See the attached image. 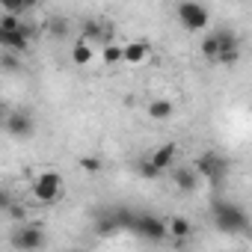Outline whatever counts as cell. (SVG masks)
<instances>
[{
    "instance_id": "603a6c76",
    "label": "cell",
    "mask_w": 252,
    "mask_h": 252,
    "mask_svg": "<svg viewBox=\"0 0 252 252\" xmlns=\"http://www.w3.org/2000/svg\"><path fill=\"white\" fill-rule=\"evenodd\" d=\"M140 175H146V178H158L160 172H158V169H155L149 160H143V163H140Z\"/></svg>"
},
{
    "instance_id": "9c48e42d",
    "label": "cell",
    "mask_w": 252,
    "mask_h": 252,
    "mask_svg": "<svg viewBox=\"0 0 252 252\" xmlns=\"http://www.w3.org/2000/svg\"><path fill=\"white\" fill-rule=\"evenodd\" d=\"M152 60V45L149 42H125L122 45V63L125 65H146Z\"/></svg>"
},
{
    "instance_id": "5bb4252c",
    "label": "cell",
    "mask_w": 252,
    "mask_h": 252,
    "mask_svg": "<svg viewBox=\"0 0 252 252\" xmlns=\"http://www.w3.org/2000/svg\"><path fill=\"white\" fill-rule=\"evenodd\" d=\"M92 57H95V48H92V45H86L83 39L74 42V48H71V63H74L77 68H86V65L92 63Z\"/></svg>"
},
{
    "instance_id": "e0dca14e",
    "label": "cell",
    "mask_w": 252,
    "mask_h": 252,
    "mask_svg": "<svg viewBox=\"0 0 252 252\" xmlns=\"http://www.w3.org/2000/svg\"><path fill=\"white\" fill-rule=\"evenodd\" d=\"M101 60H104L107 65H119V63H122V45H116V42H104V48H101Z\"/></svg>"
},
{
    "instance_id": "30bf717a",
    "label": "cell",
    "mask_w": 252,
    "mask_h": 252,
    "mask_svg": "<svg viewBox=\"0 0 252 252\" xmlns=\"http://www.w3.org/2000/svg\"><path fill=\"white\" fill-rule=\"evenodd\" d=\"M175 158H178V146H175V143H163V146L149 158V163H152L158 172H166V169L175 166Z\"/></svg>"
},
{
    "instance_id": "d6986e66",
    "label": "cell",
    "mask_w": 252,
    "mask_h": 252,
    "mask_svg": "<svg viewBox=\"0 0 252 252\" xmlns=\"http://www.w3.org/2000/svg\"><path fill=\"white\" fill-rule=\"evenodd\" d=\"M0 68H6V71H18V68H21L18 54H3V51H0Z\"/></svg>"
},
{
    "instance_id": "4fadbf2b",
    "label": "cell",
    "mask_w": 252,
    "mask_h": 252,
    "mask_svg": "<svg viewBox=\"0 0 252 252\" xmlns=\"http://www.w3.org/2000/svg\"><path fill=\"white\" fill-rule=\"evenodd\" d=\"M172 113H175V104L166 101V98H155L149 104V119H155V122H169Z\"/></svg>"
},
{
    "instance_id": "cb8c5ba5",
    "label": "cell",
    "mask_w": 252,
    "mask_h": 252,
    "mask_svg": "<svg viewBox=\"0 0 252 252\" xmlns=\"http://www.w3.org/2000/svg\"><path fill=\"white\" fill-rule=\"evenodd\" d=\"M3 122H6V110H3V104H0V128H3Z\"/></svg>"
},
{
    "instance_id": "9a60e30c",
    "label": "cell",
    "mask_w": 252,
    "mask_h": 252,
    "mask_svg": "<svg viewBox=\"0 0 252 252\" xmlns=\"http://www.w3.org/2000/svg\"><path fill=\"white\" fill-rule=\"evenodd\" d=\"M199 51H202L205 60H214V63H217V57H220V39H217V33H208V36L202 39Z\"/></svg>"
},
{
    "instance_id": "ac0fdd59",
    "label": "cell",
    "mask_w": 252,
    "mask_h": 252,
    "mask_svg": "<svg viewBox=\"0 0 252 252\" xmlns=\"http://www.w3.org/2000/svg\"><path fill=\"white\" fill-rule=\"evenodd\" d=\"M0 9H3V15H9V18H21L30 9V3H21V0H3Z\"/></svg>"
},
{
    "instance_id": "7c38bea8",
    "label": "cell",
    "mask_w": 252,
    "mask_h": 252,
    "mask_svg": "<svg viewBox=\"0 0 252 252\" xmlns=\"http://www.w3.org/2000/svg\"><path fill=\"white\" fill-rule=\"evenodd\" d=\"M166 237H172V240H187V237H193V222H190L187 217H169V220H166Z\"/></svg>"
},
{
    "instance_id": "ba28073f",
    "label": "cell",
    "mask_w": 252,
    "mask_h": 252,
    "mask_svg": "<svg viewBox=\"0 0 252 252\" xmlns=\"http://www.w3.org/2000/svg\"><path fill=\"white\" fill-rule=\"evenodd\" d=\"M3 128H6V131L15 137V140H27V137H33L36 125H33L30 113H24V110H15V113H6V122H3Z\"/></svg>"
},
{
    "instance_id": "7402d4cb",
    "label": "cell",
    "mask_w": 252,
    "mask_h": 252,
    "mask_svg": "<svg viewBox=\"0 0 252 252\" xmlns=\"http://www.w3.org/2000/svg\"><path fill=\"white\" fill-rule=\"evenodd\" d=\"M12 202H15V199H12V193H9L6 187H0V211H9V208H12Z\"/></svg>"
},
{
    "instance_id": "277c9868",
    "label": "cell",
    "mask_w": 252,
    "mask_h": 252,
    "mask_svg": "<svg viewBox=\"0 0 252 252\" xmlns=\"http://www.w3.org/2000/svg\"><path fill=\"white\" fill-rule=\"evenodd\" d=\"M125 228H131L134 234L146 237V240H166V220L155 217V214H128V220H125Z\"/></svg>"
},
{
    "instance_id": "ffe728a7",
    "label": "cell",
    "mask_w": 252,
    "mask_h": 252,
    "mask_svg": "<svg viewBox=\"0 0 252 252\" xmlns=\"http://www.w3.org/2000/svg\"><path fill=\"white\" fill-rule=\"evenodd\" d=\"M101 166H104V163H101V158H92V155H89V158H86V155L80 158V169H83V172H89V175L101 172Z\"/></svg>"
},
{
    "instance_id": "52a82bcc",
    "label": "cell",
    "mask_w": 252,
    "mask_h": 252,
    "mask_svg": "<svg viewBox=\"0 0 252 252\" xmlns=\"http://www.w3.org/2000/svg\"><path fill=\"white\" fill-rule=\"evenodd\" d=\"M9 243H12V249H18V252H39V249L45 246V228H42V225H33V222H24V225H18V228L12 231Z\"/></svg>"
},
{
    "instance_id": "8992f818",
    "label": "cell",
    "mask_w": 252,
    "mask_h": 252,
    "mask_svg": "<svg viewBox=\"0 0 252 252\" xmlns=\"http://www.w3.org/2000/svg\"><path fill=\"white\" fill-rule=\"evenodd\" d=\"M193 172L199 175V181L205 178V181H211V184H220V181L225 178V172H228V163H225L217 152H202V155L196 158V163H193Z\"/></svg>"
},
{
    "instance_id": "3957f363",
    "label": "cell",
    "mask_w": 252,
    "mask_h": 252,
    "mask_svg": "<svg viewBox=\"0 0 252 252\" xmlns=\"http://www.w3.org/2000/svg\"><path fill=\"white\" fill-rule=\"evenodd\" d=\"M30 193H33V199H36V202L51 205V202H57V199L65 193V181H63V175H60V172H54V169H42V172L33 178Z\"/></svg>"
},
{
    "instance_id": "6da1fadb",
    "label": "cell",
    "mask_w": 252,
    "mask_h": 252,
    "mask_svg": "<svg viewBox=\"0 0 252 252\" xmlns=\"http://www.w3.org/2000/svg\"><path fill=\"white\" fill-rule=\"evenodd\" d=\"M0 51L3 54H27L30 51V27L21 18H0Z\"/></svg>"
},
{
    "instance_id": "2e32d148",
    "label": "cell",
    "mask_w": 252,
    "mask_h": 252,
    "mask_svg": "<svg viewBox=\"0 0 252 252\" xmlns=\"http://www.w3.org/2000/svg\"><path fill=\"white\" fill-rule=\"evenodd\" d=\"M104 36H107V30H104L98 21H86V24H83V42H86V45H95V42L104 39Z\"/></svg>"
},
{
    "instance_id": "7a4b0ae2",
    "label": "cell",
    "mask_w": 252,
    "mask_h": 252,
    "mask_svg": "<svg viewBox=\"0 0 252 252\" xmlns=\"http://www.w3.org/2000/svg\"><path fill=\"white\" fill-rule=\"evenodd\" d=\"M214 222L225 234H243L249 228V217L237 202H220L214 205Z\"/></svg>"
},
{
    "instance_id": "44dd1931",
    "label": "cell",
    "mask_w": 252,
    "mask_h": 252,
    "mask_svg": "<svg viewBox=\"0 0 252 252\" xmlns=\"http://www.w3.org/2000/svg\"><path fill=\"white\" fill-rule=\"evenodd\" d=\"M6 214H9L12 220H18V222H24V220H27V208H24V205H18V202H12V208H9Z\"/></svg>"
},
{
    "instance_id": "8fae6325",
    "label": "cell",
    "mask_w": 252,
    "mask_h": 252,
    "mask_svg": "<svg viewBox=\"0 0 252 252\" xmlns=\"http://www.w3.org/2000/svg\"><path fill=\"white\" fill-rule=\"evenodd\" d=\"M172 181L181 193H196L199 190V175L193 172V166H172Z\"/></svg>"
},
{
    "instance_id": "5b68a950",
    "label": "cell",
    "mask_w": 252,
    "mask_h": 252,
    "mask_svg": "<svg viewBox=\"0 0 252 252\" xmlns=\"http://www.w3.org/2000/svg\"><path fill=\"white\" fill-rule=\"evenodd\" d=\"M175 18H178V24H181L187 33H202V30H208V24H211V12H208L202 3H193V0L175 6Z\"/></svg>"
}]
</instances>
